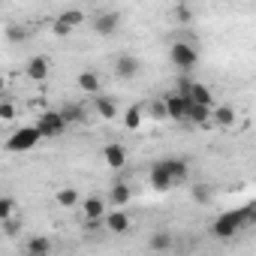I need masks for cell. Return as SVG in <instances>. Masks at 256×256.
<instances>
[{
	"instance_id": "1",
	"label": "cell",
	"mask_w": 256,
	"mask_h": 256,
	"mask_svg": "<svg viewBox=\"0 0 256 256\" xmlns=\"http://www.w3.org/2000/svg\"><path fill=\"white\" fill-rule=\"evenodd\" d=\"M244 229V217H241V211H223L214 223H211V232L217 235V238H232L235 232H241Z\"/></svg>"
},
{
	"instance_id": "2",
	"label": "cell",
	"mask_w": 256,
	"mask_h": 256,
	"mask_svg": "<svg viewBox=\"0 0 256 256\" xmlns=\"http://www.w3.org/2000/svg\"><path fill=\"white\" fill-rule=\"evenodd\" d=\"M34 126H36L40 139H54V136H64L66 120H64L60 112H46V114H40V120H36Z\"/></svg>"
},
{
	"instance_id": "3",
	"label": "cell",
	"mask_w": 256,
	"mask_h": 256,
	"mask_svg": "<svg viewBox=\"0 0 256 256\" xmlns=\"http://www.w3.org/2000/svg\"><path fill=\"white\" fill-rule=\"evenodd\" d=\"M169 60H172L181 72H190V70L199 64V52H196L190 42H175V46L169 48Z\"/></svg>"
},
{
	"instance_id": "4",
	"label": "cell",
	"mask_w": 256,
	"mask_h": 256,
	"mask_svg": "<svg viewBox=\"0 0 256 256\" xmlns=\"http://www.w3.org/2000/svg\"><path fill=\"white\" fill-rule=\"evenodd\" d=\"M40 142V133H36V126H22V130H16L10 139H6V148L22 154V151H30L34 145Z\"/></svg>"
},
{
	"instance_id": "5",
	"label": "cell",
	"mask_w": 256,
	"mask_h": 256,
	"mask_svg": "<svg viewBox=\"0 0 256 256\" xmlns=\"http://www.w3.org/2000/svg\"><path fill=\"white\" fill-rule=\"evenodd\" d=\"M139 70H142V64H139V58H133V54H120V58H114V76L124 78V82L136 78Z\"/></svg>"
},
{
	"instance_id": "6",
	"label": "cell",
	"mask_w": 256,
	"mask_h": 256,
	"mask_svg": "<svg viewBox=\"0 0 256 256\" xmlns=\"http://www.w3.org/2000/svg\"><path fill=\"white\" fill-rule=\"evenodd\" d=\"M163 166H166V172H169L172 184H184V181L190 178V163H187L184 157H166V160H163Z\"/></svg>"
},
{
	"instance_id": "7",
	"label": "cell",
	"mask_w": 256,
	"mask_h": 256,
	"mask_svg": "<svg viewBox=\"0 0 256 256\" xmlns=\"http://www.w3.org/2000/svg\"><path fill=\"white\" fill-rule=\"evenodd\" d=\"M118 28H120V16L118 12H96L94 16V30L100 36H112Z\"/></svg>"
},
{
	"instance_id": "8",
	"label": "cell",
	"mask_w": 256,
	"mask_h": 256,
	"mask_svg": "<svg viewBox=\"0 0 256 256\" xmlns=\"http://www.w3.org/2000/svg\"><path fill=\"white\" fill-rule=\"evenodd\" d=\"M166 102V118L172 120H187V106H190V96H181V94H172Z\"/></svg>"
},
{
	"instance_id": "9",
	"label": "cell",
	"mask_w": 256,
	"mask_h": 256,
	"mask_svg": "<svg viewBox=\"0 0 256 256\" xmlns=\"http://www.w3.org/2000/svg\"><path fill=\"white\" fill-rule=\"evenodd\" d=\"M148 181H151V187H154V190H160V193H166V190H172V187H175V184H172V178H169V172H166V166H163V160L151 166Z\"/></svg>"
},
{
	"instance_id": "10",
	"label": "cell",
	"mask_w": 256,
	"mask_h": 256,
	"mask_svg": "<svg viewBox=\"0 0 256 256\" xmlns=\"http://www.w3.org/2000/svg\"><path fill=\"white\" fill-rule=\"evenodd\" d=\"M94 112H96L102 120H112V118L118 114V102H114V96H102V94H96V100H94Z\"/></svg>"
},
{
	"instance_id": "11",
	"label": "cell",
	"mask_w": 256,
	"mask_h": 256,
	"mask_svg": "<svg viewBox=\"0 0 256 256\" xmlns=\"http://www.w3.org/2000/svg\"><path fill=\"white\" fill-rule=\"evenodd\" d=\"M106 229L114 232V235H124L126 229H130V217H126L124 211H108L106 214Z\"/></svg>"
},
{
	"instance_id": "12",
	"label": "cell",
	"mask_w": 256,
	"mask_h": 256,
	"mask_svg": "<svg viewBox=\"0 0 256 256\" xmlns=\"http://www.w3.org/2000/svg\"><path fill=\"white\" fill-rule=\"evenodd\" d=\"M102 157H106V163H108L112 169H120V166L126 163V148H124V145H118V142H112V145H106Z\"/></svg>"
},
{
	"instance_id": "13",
	"label": "cell",
	"mask_w": 256,
	"mask_h": 256,
	"mask_svg": "<svg viewBox=\"0 0 256 256\" xmlns=\"http://www.w3.org/2000/svg\"><path fill=\"white\" fill-rule=\"evenodd\" d=\"M130 199H133V190L126 184H112V190H108V205L112 208H124Z\"/></svg>"
},
{
	"instance_id": "14",
	"label": "cell",
	"mask_w": 256,
	"mask_h": 256,
	"mask_svg": "<svg viewBox=\"0 0 256 256\" xmlns=\"http://www.w3.org/2000/svg\"><path fill=\"white\" fill-rule=\"evenodd\" d=\"M187 96H190V102H199V106H214V94H211V88H208V84L193 82Z\"/></svg>"
},
{
	"instance_id": "15",
	"label": "cell",
	"mask_w": 256,
	"mask_h": 256,
	"mask_svg": "<svg viewBox=\"0 0 256 256\" xmlns=\"http://www.w3.org/2000/svg\"><path fill=\"white\" fill-rule=\"evenodd\" d=\"M187 120H190V124H199V126H205V124L211 120V106L190 102V106H187Z\"/></svg>"
},
{
	"instance_id": "16",
	"label": "cell",
	"mask_w": 256,
	"mask_h": 256,
	"mask_svg": "<svg viewBox=\"0 0 256 256\" xmlns=\"http://www.w3.org/2000/svg\"><path fill=\"white\" fill-rule=\"evenodd\" d=\"M46 76H48V60H46V58H40V54H36V58H30V60H28V78L42 82Z\"/></svg>"
},
{
	"instance_id": "17",
	"label": "cell",
	"mask_w": 256,
	"mask_h": 256,
	"mask_svg": "<svg viewBox=\"0 0 256 256\" xmlns=\"http://www.w3.org/2000/svg\"><path fill=\"white\" fill-rule=\"evenodd\" d=\"M211 118H214L220 126H232V124L238 120V114H235L232 106H211Z\"/></svg>"
},
{
	"instance_id": "18",
	"label": "cell",
	"mask_w": 256,
	"mask_h": 256,
	"mask_svg": "<svg viewBox=\"0 0 256 256\" xmlns=\"http://www.w3.org/2000/svg\"><path fill=\"white\" fill-rule=\"evenodd\" d=\"M82 211H84V217H88V220H100V217L106 214V202H102L100 196H88V199H84V205H82Z\"/></svg>"
},
{
	"instance_id": "19",
	"label": "cell",
	"mask_w": 256,
	"mask_h": 256,
	"mask_svg": "<svg viewBox=\"0 0 256 256\" xmlns=\"http://www.w3.org/2000/svg\"><path fill=\"white\" fill-rule=\"evenodd\" d=\"M78 88H82L84 94H100L102 84H100V76H96V72H82V76H78Z\"/></svg>"
},
{
	"instance_id": "20",
	"label": "cell",
	"mask_w": 256,
	"mask_h": 256,
	"mask_svg": "<svg viewBox=\"0 0 256 256\" xmlns=\"http://www.w3.org/2000/svg\"><path fill=\"white\" fill-rule=\"evenodd\" d=\"M124 126H126V130H139V126H142V106H130V108H126Z\"/></svg>"
},
{
	"instance_id": "21",
	"label": "cell",
	"mask_w": 256,
	"mask_h": 256,
	"mask_svg": "<svg viewBox=\"0 0 256 256\" xmlns=\"http://www.w3.org/2000/svg\"><path fill=\"white\" fill-rule=\"evenodd\" d=\"M24 250H28L30 256H42V253L52 250V241H48V238H30V241L24 244Z\"/></svg>"
},
{
	"instance_id": "22",
	"label": "cell",
	"mask_w": 256,
	"mask_h": 256,
	"mask_svg": "<svg viewBox=\"0 0 256 256\" xmlns=\"http://www.w3.org/2000/svg\"><path fill=\"white\" fill-rule=\"evenodd\" d=\"M58 202H60L64 208H76V205H78V193H76L72 187H64V190L58 193Z\"/></svg>"
},
{
	"instance_id": "23",
	"label": "cell",
	"mask_w": 256,
	"mask_h": 256,
	"mask_svg": "<svg viewBox=\"0 0 256 256\" xmlns=\"http://www.w3.org/2000/svg\"><path fill=\"white\" fill-rule=\"evenodd\" d=\"M172 247V235L169 232H154L151 235V250H169Z\"/></svg>"
},
{
	"instance_id": "24",
	"label": "cell",
	"mask_w": 256,
	"mask_h": 256,
	"mask_svg": "<svg viewBox=\"0 0 256 256\" xmlns=\"http://www.w3.org/2000/svg\"><path fill=\"white\" fill-rule=\"evenodd\" d=\"M60 18H64L70 28H78V24H84V12H82V10H66Z\"/></svg>"
},
{
	"instance_id": "25",
	"label": "cell",
	"mask_w": 256,
	"mask_h": 256,
	"mask_svg": "<svg viewBox=\"0 0 256 256\" xmlns=\"http://www.w3.org/2000/svg\"><path fill=\"white\" fill-rule=\"evenodd\" d=\"M193 199H196L199 205H208V202H211V190H208V184H193Z\"/></svg>"
},
{
	"instance_id": "26",
	"label": "cell",
	"mask_w": 256,
	"mask_h": 256,
	"mask_svg": "<svg viewBox=\"0 0 256 256\" xmlns=\"http://www.w3.org/2000/svg\"><path fill=\"white\" fill-rule=\"evenodd\" d=\"M12 214H16V199L0 196V220H6V217H12Z\"/></svg>"
},
{
	"instance_id": "27",
	"label": "cell",
	"mask_w": 256,
	"mask_h": 256,
	"mask_svg": "<svg viewBox=\"0 0 256 256\" xmlns=\"http://www.w3.org/2000/svg\"><path fill=\"white\" fill-rule=\"evenodd\" d=\"M60 114H64L66 124H70V120H82V118H84V108H82V106H66V108H60Z\"/></svg>"
},
{
	"instance_id": "28",
	"label": "cell",
	"mask_w": 256,
	"mask_h": 256,
	"mask_svg": "<svg viewBox=\"0 0 256 256\" xmlns=\"http://www.w3.org/2000/svg\"><path fill=\"white\" fill-rule=\"evenodd\" d=\"M175 22H181V24H190V22H193V12H190V6H187V4L175 6Z\"/></svg>"
},
{
	"instance_id": "29",
	"label": "cell",
	"mask_w": 256,
	"mask_h": 256,
	"mask_svg": "<svg viewBox=\"0 0 256 256\" xmlns=\"http://www.w3.org/2000/svg\"><path fill=\"white\" fill-rule=\"evenodd\" d=\"M0 223H4V232H6V235H18V232H22V223L16 220V214L6 217V220H0Z\"/></svg>"
},
{
	"instance_id": "30",
	"label": "cell",
	"mask_w": 256,
	"mask_h": 256,
	"mask_svg": "<svg viewBox=\"0 0 256 256\" xmlns=\"http://www.w3.org/2000/svg\"><path fill=\"white\" fill-rule=\"evenodd\" d=\"M52 34H54V36H70V34H72V28H70L64 18H58V22L52 24Z\"/></svg>"
},
{
	"instance_id": "31",
	"label": "cell",
	"mask_w": 256,
	"mask_h": 256,
	"mask_svg": "<svg viewBox=\"0 0 256 256\" xmlns=\"http://www.w3.org/2000/svg\"><path fill=\"white\" fill-rule=\"evenodd\" d=\"M6 40H12V42H24V28H6Z\"/></svg>"
},
{
	"instance_id": "32",
	"label": "cell",
	"mask_w": 256,
	"mask_h": 256,
	"mask_svg": "<svg viewBox=\"0 0 256 256\" xmlns=\"http://www.w3.org/2000/svg\"><path fill=\"white\" fill-rule=\"evenodd\" d=\"M0 118H4V120H12V118H16V106H12V102H4V106H0Z\"/></svg>"
},
{
	"instance_id": "33",
	"label": "cell",
	"mask_w": 256,
	"mask_h": 256,
	"mask_svg": "<svg viewBox=\"0 0 256 256\" xmlns=\"http://www.w3.org/2000/svg\"><path fill=\"white\" fill-rule=\"evenodd\" d=\"M151 114H154V118H160V120H163V118H166V102H163V100H157V102H154V106H151Z\"/></svg>"
},
{
	"instance_id": "34",
	"label": "cell",
	"mask_w": 256,
	"mask_h": 256,
	"mask_svg": "<svg viewBox=\"0 0 256 256\" xmlns=\"http://www.w3.org/2000/svg\"><path fill=\"white\" fill-rule=\"evenodd\" d=\"M190 84H193V82L181 76V78H178V94H181V96H187V94H190Z\"/></svg>"
},
{
	"instance_id": "35",
	"label": "cell",
	"mask_w": 256,
	"mask_h": 256,
	"mask_svg": "<svg viewBox=\"0 0 256 256\" xmlns=\"http://www.w3.org/2000/svg\"><path fill=\"white\" fill-rule=\"evenodd\" d=\"M4 88H6V78H4V76H0V94H4Z\"/></svg>"
}]
</instances>
